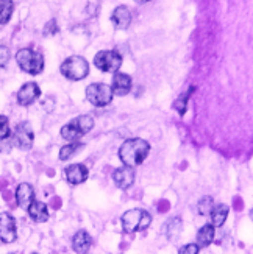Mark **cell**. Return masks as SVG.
<instances>
[{
	"instance_id": "7c38bea8",
	"label": "cell",
	"mask_w": 253,
	"mask_h": 254,
	"mask_svg": "<svg viewBox=\"0 0 253 254\" xmlns=\"http://www.w3.org/2000/svg\"><path fill=\"white\" fill-rule=\"evenodd\" d=\"M113 180L120 189H130L131 184L135 183V172L131 167H120L113 173Z\"/></svg>"
},
{
	"instance_id": "836d02e7",
	"label": "cell",
	"mask_w": 253,
	"mask_h": 254,
	"mask_svg": "<svg viewBox=\"0 0 253 254\" xmlns=\"http://www.w3.org/2000/svg\"><path fill=\"white\" fill-rule=\"evenodd\" d=\"M136 3H147V2H150V0H135Z\"/></svg>"
},
{
	"instance_id": "30bf717a",
	"label": "cell",
	"mask_w": 253,
	"mask_h": 254,
	"mask_svg": "<svg viewBox=\"0 0 253 254\" xmlns=\"http://www.w3.org/2000/svg\"><path fill=\"white\" fill-rule=\"evenodd\" d=\"M41 95V89L36 83H25L17 92V103L22 106H28Z\"/></svg>"
},
{
	"instance_id": "7a4b0ae2",
	"label": "cell",
	"mask_w": 253,
	"mask_h": 254,
	"mask_svg": "<svg viewBox=\"0 0 253 254\" xmlns=\"http://www.w3.org/2000/svg\"><path fill=\"white\" fill-rule=\"evenodd\" d=\"M92 127H94V119L91 116H80L61 128V136L66 140H77L82 136L87 134L92 129Z\"/></svg>"
},
{
	"instance_id": "4316f807",
	"label": "cell",
	"mask_w": 253,
	"mask_h": 254,
	"mask_svg": "<svg viewBox=\"0 0 253 254\" xmlns=\"http://www.w3.org/2000/svg\"><path fill=\"white\" fill-rule=\"evenodd\" d=\"M178 254H199V247H197L195 244L184 245L183 248H180Z\"/></svg>"
},
{
	"instance_id": "3957f363",
	"label": "cell",
	"mask_w": 253,
	"mask_h": 254,
	"mask_svg": "<svg viewBox=\"0 0 253 254\" xmlns=\"http://www.w3.org/2000/svg\"><path fill=\"white\" fill-rule=\"evenodd\" d=\"M16 61L19 64V67L30 73V75H38L44 69V58L42 55L31 50V49H22L16 55Z\"/></svg>"
},
{
	"instance_id": "f1b7e54d",
	"label": "cell",
	"mask_w": 253,
	"mask_h": 254,
	"mask_svg": "<svg viewBox=\"0 0 253 254\" xmlns=\"http://www.w3.org/2000/svg\"><path fill=\"white\" fill-rule=\"evenodd\" d=\"M157 209H158V212L164 214V212H168L169 209H170V203H169L168 200H161V201H158Z\"/></svg>"
},
{
	"instance_id": "44dd1931",
	"label": "cell",
	"mask_w": 253,
	"mask_h": 254,
	"mask_svg": "<svg viewBox=\"0 0 253 254\" xmlns=\"http://www.w3.org/2000/svg\"><path fill=\"white\" fill-rule=\"evenodd\" d=\"M14 3L13 0H0V24H8V20L11 19L13 14Z\"/></svg>"
},
{
	"instance_id": "2e32d148",
	"label": "cell",
	"mask_w": 253,
	"mask_h": 254,
	"mask_svg": "<svg viewBox=\"0 0 253 254\" xmlns=\"http://www.w3.org/2000/svg\"><path fill=\"white\" fill-rule=\"evenodd\" d=\"M27 211H28L30 218L33 220V222H36V223H44V222H47V220H49L47 206L44 203H41V201L33 200L31 204L27 207Z\"/></svg>"
},
{
	"instance_id": "d4e9b609",
	"label": "cell",
	"mask_w": 253,
	"mask_h": 254,
	"mask_svg": "<svg viewBox=\"0 0 253 254\" xmlns=\"http://www.w3.org/2000/svg\"><path fill=\"white\" fill-rule=\"evenodd\" d=\"M9 136V122L5 116H0V140H5Z\"/></svg>"
},
{
	"instance_id": "e0dca14e",
	"label": "cell",
	"mask_w": 253,
	"mask_h": 254,
	"mask_svg": "<svg viewBox=\"0 0 253 254\" xmlns=\"http://www.w3.org/2000/svg\"><path fill=\"white\" fill-rule=\"evenodd\" d=\"M92 245V239L91 236L86 233V231H79L74 239H72V248L75 253H79V254H84L87 253V250L91 248Z\"/></svg>"
},
{
	"instance_id": "484cf974",
	"label": "cell",
	"mask_w": 253,
	"mask_h": 254,
	"mask_svg": "<svg viewBox=\"0 0 253 254\" xmlns=\"http://www.w3.org/2000/svg\"><path fill=\"white\" fill-rule=\"evenodd\" d=\"M9 57H11V55H9V49L5 47V46H0V69L5 67V65L8 64Z\"/></svg>"
},
{
	"instance_id": "5b68a950",
	"label": "cell",
	"mask_w": 253,
	"mask_h": 254,
	"mask_svg": "<svg viewBox=\"0 0 253 254\" xmlns=\"http://www.w3.org/2000/svg\"><path fill=\"white\" fill-rule=\"evenodd\" d=\"M61 73L68 80L79 81L89 73V64L82 57H71L61 64Z\"/></svg>"
},
{
	"instance_id": "d6986e66",
	"label": "cell",
	"mask_w": 253,
	"mask_h": 254,
	"mask_svg": "<svg viewBox=\"0 0 253 254\" xmlns=\"http://www.w3.org/2000/svg\"><path fill=\"white\" fill-rule=\"evenodd\" d=\"M213 240H214V226L213 225L202 226L200 231H199V234H197V247L205 248L208 245H211Z\"/></svg>"
},
{
	"instance_id": "9a60e30c",
	"label": "cell",
	"mask_w": 253,
	"mask_h": 254,
	"mask_svg": "<svg viewBox=\"0 0 253 254\" xmlns=\"http://www.w3.org/2000/svg\"><path fill=\"white\" fill-rule=\"evenodd\" d=\"M111 20H113V24L116 28L119 30H125L130 27L131 24V13H130V9L127 6H117L114 9V13L111 16Z\"/></svg>"
},
{
	"instance_id": "e575fe53",
	"label": "cell",
	"mask_w": 253,
	"mask_h": 254,
	"mask_svg": "<svg viewBox=\"0 0 253 254\" xmlns=\"http://www.w3.org/2000/svg\"><path fill=\"white\" fill-rule=\"evenodd\" d=\"M9 254H13V253H9Z\"/></svg>"
},
{
	"instance_id": "277c9868",
	"label": "cell",
	"mask_w": 253,
	"mask_h": 254,
	"mask_svg": "<svg viewBox=\"0 0 253 254\" xmlns=\"http://www.w3.org/2000/svg\"><path fill=\"white\" fill-rule=\"evenodd\" d=\"M152 223V217L149 212L142 211V209H131L122 215V226L124 231L128 234H133L136 231H142L149 228Z\"/></svg>"
},
{
	"instance_id": "52a82bcc",
	"label": "cell",
	"mask_w": 253,
	"mask_h": 254,
	"mask_svg": "<svg viewBox=\"0 0 253 254\" xmlns=\"http://www.w3.org/2000/svg\"><path fill=\"white\" fill-rule=\"evenodd\" d=\"M94 64L102 72H116L122 64V57L116 50H102L94 57Z\"/></svg>"
},
{
	"instance_id": "603a6c76",
	"label": "cell",
	"mask_w": 253,
	"mask_h": 254,
	"mask_svg": "<svg viewBox=\"0 0 253 254\" xmlns=\"http://www.w3.org/2000/svg\"><path fill=\"white\" fill-rule=\"evenodd\" d=\"M194 89H195L194 86H192V87H189V91L186 92L184 95H181V97L178 98V100L173 103V108L177 109V111H178V114H180V116H183V114L186 113V106H188V100H189L191 94L194 92Z\"/></svg>"
},
{
	"instance_id": "cb8c5ba5",
	"label": "cell",
	"mask_w": 253,
	"mask_h": 254,
	"mask_svg": "<svg viewBox=\"0 0 253 254\" xmlns=\"http://www.w3.org/2000/svg\"><path fill=\"white\" fill-rule=\"evenodd\" d=\"M213 198L211 196H205L200 200V203L197 204V211H199L200 215H210L211 209H213Z\"/></svg>"
},
{
	"instance_id": "6da1fadb",
	"label": "cell",
	"mask_w": 253,
	"mask_h": 254,
	"mask_svg": "<svg viewBox=\"0 0 253 254\" xmlns=\"http://www.w3.org/2000/svg\"><path fill=\"white\" fill-rule=\"evenodd\" d=\"M150 151V145L149 142H146L144 139H128L125 140L119 148V158L122 161L127 167H136V165L142 164L147 158V154Z\"/></svg>"
},
{
	"instance_id": "ffe728a7",
	"label": "cell",
	"mask_w": 253,
	"mask_h": 254,
	"mask_svg": "<svg viewBox=\"0 0 253 254\" xmlns=\"http://www.w3.org/2000/svg\"><path fill=\"white\" fill-rule=\"evenodd\" d=\"M211 222H213V226H222L227 220V215H228V206L225 204H217L216 207L211 209Z\"/></svg>"
},
{
	"instance_id": "d6a6232c",
	"label": "cell",
	"mask_w": 253,
	"mask_h": 254,
	"mask_svg": "<svg viewBox=\"0 0 253 254\" xmlns=\"http://www.w3.org/2000/svg\"><path fill=\"white\" fill-rule=\"evenodd\" d=\"M6 186H8V181L6 180H0V190H3Z\"/></svg>"
},
{
	"instance_id": "4dcf8cb0",
	"label": "cell",
	"mask_w": 253,
	"mask_h": 254,
	"mask_svg": "<svg viewBox=\"0 0 253 254\" xmlns=\"http://www.w3.org/2000/svg\"><path fill=\"white\" fill-rule=\"evenodd\" d=\"M50 206H52L53 209H60V207H61V198L53 196V198H52V201H50Z\"/></svg>"
},
{
	"instance_id": "7402d4cb",
	"label": "cell",
	"mask_w": 253,
	"mask_h": 254,
	"mask_svg": "<svg viewBox=\"0 0 253 254\" xmlns=\"http://www.w3.org/2000/svg\"><path fill=\"white\" fill-rule=\"evenodd\" d=\"M80 148H83V143L82 142H71L68 145H64L60 150V159L61 161H68L69 158H72L74 154L79 151Z\"/></svg>"
},
{
	"instance_id": "ac0fdd59",
	"label": "cell",
	"mask_w": 253,
	"mask_h": 254,
	"mask_svg": "<svg viewBox=\"0 0 253 254\" xmlns=\"http://www.w3.org/2000/svg\"><path fill=\"white\" fill-rule=\"evenodd\" d=\"M181 228H183V222L180 217H173L170 220H168L166 223L163 226V234L166 236L169 240H175L180 233H181Z\"/></svg>"
},
{
	"instance_id": "5bb4252c",
	"label": "cell",
	"mask_w": 253,
	"mask_h": 254,
	"mask_svg": "<svg viewBox=\"0 0 253 254\" xmlns=\"http://www.w3.org/2000/svg\"><path fill=\"white\" fill-rule=\"evenodd\" d=\"M16 200L22 209H27L31 204V201L35 200V190H33V187L28 183H22L17 186Z\"/></svg>"
},
{
	"instance_id": "4fadbf2b",
	"label": "cell",
	"mask_w": 253,
	"mask_h": 254,
	"mask_svg": "<svg viewBox=\"0 0 253 254\" xmlns=\"http://www.w3.org/2000/svg\"><path fill=\"white\" fill-rule=\"evenodd\" d=\"M66 180H68L71 184H82L87 180V169L82 164H74L66 167L64 170Z\"/></svg>"
},
{
	"instance_id": "ba28073f",
	"label": "cell",
	"mask_w": 253,
	"mask_h": 254,
	"mask_svg": "<svg viewBox=\"0 0 253 254\" xmlns=\"http://www.w3.org/2000/svg\"><path fill=\"white\" fill-rule=\"evenodd\" d=\"M33 140H35V134L28 122H22L16 125L13 132V145L20 150H30L33 147Z\"/></svg>"
},
{
	"instance_id": "83f0119b",
	"label": "cell",
	"mask_w": 253,
	"mask_h": 254,
	"mask_svg": "<svg viewBox=\"0 0 253 254\" xmlns=\"http://www.w3.org/2000/svg\"><path fill=\"white\" fill-rule=\"evenodd\" d=\"M58 31V27H57V22L55 20H50L49 24L44 28V35H55V33Z\"/></svg>"
},
{
	"instance_id": "8992f818",
	"label": "cell",
	"mask_w": 253,
	"mask_h": 254,
	"mask_svg": "<svg viewBox=\"0 0 253 254\" xmlns=\"http://www.w3.org/2000/svg\"><path fill=\"white\" fill-rule=\"evenodd\" d=\"M86 98L91 105L97 108H103L111 103L113 91L108 84L103 83H92L86 87Z\"/></svg>"
},
{
	"instance_id": "d590c367",
	"label": "cell",
	"mask_w": 253,
	"mask_h": 254,
	"mask_svg": "<svg viewBox=\"0 0 253 254\" xmlns=\"http://www.w3.org/2000/svg\"><path fill=\"white\" fill-rule=\"evenodd\" d=\"M33 254H36V253H33Z\"/></svg>"
},
{
	"instance_id": "8fae6325",
	"label": "cell",
	"mask_w": 253,
	"mask_h": 254,
	"mask_svg": "<svg viewBox=\"0 0 253 254\" xmlns=\"http://www.w3.org/2000/svg\"><path fill=\"white\" fill-rule=\"evenodd\" d=\"M131 76L127 73H116L114 78H113V86H111V91L113 95H119V97H124L131 91Z\"/></svg>"
},
{
	"instance_id": "1f68e13d",
	"label": "cell",
	"mask_w": 253,
	"mask_h": 254,
	"mask_svg": "<svg viewBox=\"0 0 253 254\" xmlns=\"http://www.w3.org/2000/svg\"><path fill=\"white\" fill-rule=\"evenodd\" d=\"M3 198L6 201H11V198H13V193H11L9 190H6V189H3Z\"/></svg>"
},
{
	"instance_id": "f546056e",
	"label": "cell",
	"mask_w": 253,
	"mask_h": 254,
	"mask_svg": "<svg viewBox=\"0 0 253 254\" xmlns=\"http://www.w3.org/2000/svg\"><path fill=\"white\" fill-rule=\"evenodd\" d=\"M233 207H235V211H243V209H244L243 198H241V196H235L233 198Z\"/></svg>"
},
{
	"instance_id": "9c48e42d",
	"label": "cell",
	"mask_w": 253,
	"mask_h": 254,
	"mask_svg": "<svg viewBox=\"0 0 253 254\" xmlns=\"http://www.w3.org/2000/svg\"><path fill=\"white\" fill-rule=\"evenodd\" d=\"M16 239V220L8 212L0 214V240L5 242V244H13Z\"/></svg>"
}]
</instances>
